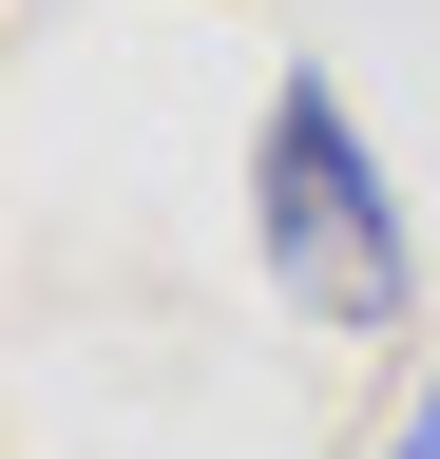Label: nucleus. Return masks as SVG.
Instances as JSON below:
<instances>
[{
  "instance_id": "obj_2",
  "label": "nucleus",
  "mask_w": 440,
  "mask_h": 459,
  "mask_svg": "<svg viewBox=\"0 0 440 459\" xmlns=\"http://www.w3.org/2000/svg\"><path fill=\"white\" fill-rule=\"evenodd\" d=\"M383 459H440V383H421V402H402V440H383Z\"/></svg>"
},
{
  "instance_id": "obj_1",
  "label": "nucleus",
  "mask_w": 440,
  "mask_h": 459,
  "mask_svg": "<svg viewBox=\"0 0 440 459\" xmlns=\"http://www.w3.org/2000/svg\"><path fill=\"white\" fill-rule=\"evenodd\" d=\"M249 192H268V268H288V307L306 325H402V211H383V172L345 134V96H268V153H249Z\"/></svg>"
}]
</instances>
